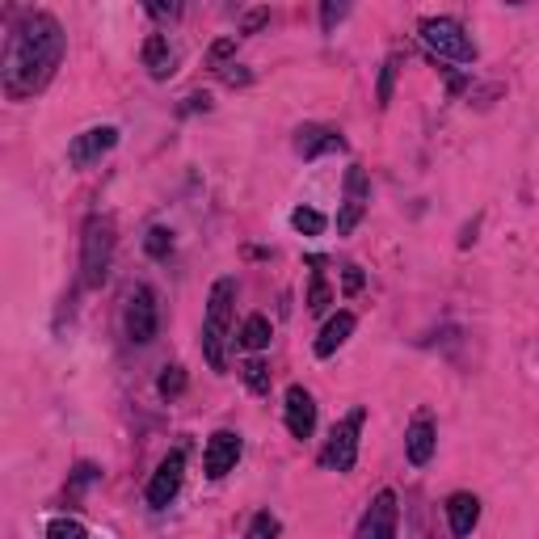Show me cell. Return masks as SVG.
I'll list each match as a JSON object with an SVG mask.
<instances>
[{"instance_id":"cell-3","label":"cell","mask_w":539,"mask_h":539,"mask_svg":"<svg viewBox=\"0 0 539 539\" xmlns=\"http://www.w3.org/2000/svg\"><path fill=\"white\" fill-rule=\"evenodd\" d=\"M114 266V219L106 215H89L85 219V236H81V283L93 291L110 278Z\"/></svg>"},{"instance_id":"cell-2","label":"cell","mask_w":539,"mask_h":539,"mask_svg":"<svg viewBox=\"0 0 539 539\" xmlns=\"http://www.w3.org/2000/svg\"><path fill=\"white\" fill-rule=\"evenodd\" d=\"M232 312H236V278H215L203 312V358L215 375H228V342H232Z\"/></svg>"},{"instance_id":"cell-21","label":"cell","mask_w":539,"mask_h":539,"mask_svg":"<svg viewBox=\"0 0 539 539\" xmlns=\"http://www.w3.org/2000/svg\"><path fill=\"white\" fill-rule=\"evenodd\" d=\"M291 228H295L299 236H321V232L329 228V219H325L321 211H312V207H295V211H291Z\"/></svg>"},{"instance_id":"cell-20","label":"cell","mask_w":539,"mask_h":539,"mask_svg":"<svg viewBox=\"0 0 539 539\" xmlns=\"http://www.w3.org/2000/svg\"><path fill=\"white\" fill-rule=\"evenodd\" d=\"M241 379H245V388L253 396H266L270 392V367L262 363V358H245V363H241Z\"/></svg>"},{"instance_id":"cell-9","label":"cell","mask_w":539,"mask_h":539,"mask_svg":"<svg viewBox=\"0 0 539 539\" xmlns=\"http://www.w3.org/2000/svg\"><path fill=\"white\" fill-rule=\"evenodd\" d=\"M118 148V127H89L81 135H72V144H68V165L72 169H93L102 156H110Z\"/></svg>"},{"instance_id":"cell-29","label":"cell","mask_w":539,"mask_h":539,"mask_svg":"<svg viewBox=\"0 0 539 539\" xmlns=\"http://www.w3.org/2000/svg\"><path fill=\"white\" fill-rule=\"evenodd\" d=\"M342 291H346V295H358V291H363V270H358V266H346V274H342Z\"/></svg>"},{"instance_id":"cell-30","label":"cell","mask_w":539,"mask_h":539,"mask_svg":"<svg viewBox=\"0 0 539 539\" xmlns=\"http://www.w3.org/2000/svg\"><path fill=\"white\" fill-rule=\"evenodd\" d=\"M232 51H236V38H219V43L211 47V64L219 68V64H224V59H228Z\"/></svg>"},{"instance_id":"cell-19","label":"cell","mask_w":539,"mask_h":539,"mask_svg":"<svg viewBox=\"0 0 539 539\" xmlns=\"http://www.w3.org/2000/svg\"><path fill=\"white\" fill-rule=\"evenodd\" d=\"M396 76H401V55H388V59H384V72H379V89H375V102H379V110H388V106H392Z\"/></svg>"},{"instance_id":"cell-13","label":"cell","mask_w":539,"mask_h":539,"mask_svg":"<svg viewBox=\"0 0 539 539\" xmlns=\"http://www.w3.org/2000/svg\"><path fill=\"white\" fill-rule=\"evenodd\" d=\"M283 417H287L291 438H312V430H316V401H312V392L299 388V384H291V388H287Z\"/></svg>"},{"instance_id":"cell-1","label":"cell","mask_w":539,"mask_h":539,"mask_svg":"<svg viewBox=\"0 0 539 539\" xmlns=\"http://www.w3.org/2000/svg\"><path fill=\"white\" fill-rule=\"evenodd\" d=\"M64 51H68V34L55 13L26 9L17 17L5 43V72H0L9 102H26V97L43 93L55 81L59 64H64Z\"/></svg>"},{"instance_id":"cell-10","label":"cell","mask_w":539,"mask_h":539,"mask_svg":"<svg viewBox=\"0 0 539 539\" xmlns=\"http://www.w3.org/2000/svg\"><path fill=\"white\" fill-rule=\"evenodd\" d=\"M396 523H401V506H396V493L392 489H379L375 502L367 506L363 523H358L354 539H396Z\"/></svg>"},{"instance_id":"cell-31","label":"cell","mask_w":539,"mask_h":539,"mask_svg":"<svg viewBox=\"0 0 539 539\" xmlns=\"http://www.w3.org/2000/svg\"><path fill=\"white\" fill-rule=\"evenodd\" d=\"M148 13L165 22V17H182V5H148Z\"/></svg>"},{"instance_id":"cell-14","label":"cell","mask_w":539,"mask_h":539,"mask_svg":"<svg viewBox=\"0 0 539 539\" xmlns=\"http://www.w3.org/2000/svg\"><path fill=\"white\" fill-rule=\"evenodd\" d=\"M434 447H438V430L426 413H417L413 417V426L405 430V455H409V464L413 468H426L430 459H434Z\"/></svg>"},{"instance_id":"cell-12","label":"cell","mask_w":539,"mask_h":539,"mask_svg":"<svg viewBox=\"0 0 539 539\" xmlns=\"http://www.w3.org/2000/svg\"><path fill=\"white\" fill-rule=\"evenodd\" d=\"M295 152L304 156V161H316V156H329V152H346V135L333 131V127H299L295 131Z\"/></svg>"},{"instance_id":"cell-16","label":"cell","mask_w":539,"mask_h":539,"mask_svg":"<svg viewBox=\"0 0 539 539\" xmlns=\"http://www.w3.org/2000/svg\"><path fill=\"white\" fill-rule=\"evenodd\" d=\"M144 68H148L152 81H169V76L177 72V51L169 47L165 34H148V43H144Z\"/></svg>"},{"instance_id":"cell-4","label":"cell","mask_w":539,"mask_h":539,"mask_svg":"<svg viewBox=\"0 0 539 539\" xmlns=\"http://www.w3.org/2000/svg\"><path fill=\"white\" fill-rule=\"evenodd\" d=\"M417 34H422V43L438 59H451V64H476L472 34L459 26L455 17H422V22H417Z\"/></svg>"},{"instance_id":"cell-5","label":"cell","mask_w":539,"mask_h":539,"mask_svg":"<svg viewBox=\"0 0 539 539\" xmlns=\"http://www.w3.org/2000/svg\"><path fill=\"white\" fill-rule=\"evenodd\" d=\"M363 422H367V409H350L342 422L329 430V443L321 451V464L333 468V472H354L358 464V434H363Z\"/></svg>"},{"instance_id":"cell-24","label":"cell","mask_w":539,"mask_h":539,"mask_svg":"<svg viewBox=\"0 0 539 539\" xmlns=\"http://www.w3.org/2000/svg\"><path fill=\"white\" fill-rule=\"evenodd\" d=\"M333 304V291H329V283H325V274L316 270L312 274V287H308V312H325Z\"/></svg>"},{"instance_id":"cell-7","label":"cell","mask_w":539,"mask_h":539,"mask_svg":"<svg viewBox=\"0 0 539 539\" xmlns=\"http://www.w3.org/2000/svg\"><path fill=\"white\" fill-rule=\"evenodd\" d=\"M371 211V177L363 165H350L346 169V194H342V211H337V236H350L363 215Z\"/></svg>"},{"instance_id":"cell-17","label":"cell","mask_w":539,"mask_h":539,"mask_svg":"<svg viewBox=\"0 0 539 539\" xmlns=\"http://www.w3.org/2000/svg\"><path fill=\"white\" fill-rule=\"evenodd\" d=\"M354 312H337V316H329L325 321V329H321V337H316V358H333L337 350H342L346 342H350V333H354Z\"/></svg>"},{"instance_id":"cell-27","label":"cell","mask_w":539,"mask_h":539,"mask_svg":"<svg viewBox=\"0 0 539 539\" xmlns=\"http://www.w3.org/2000/svg\"><path fill=\"white\" fill-rule=\"evenodd\" d=\"M346 13H350L346 5H321V30H325V34H333V26L342 22Z\"/></svg>"},{"instance_id":"cell-6","label":"cell","mask_w":539,"mask_h":539,"mask_svg":"<svg viewBox=\"0 0 539 539\" xmlns=\"http://www.w3.org/2000/svg\"><path fill=\"white\" fill-rule=\"evenodd\" d=\"M123 329L131 346H148L156 329H161V312H156V291L152 287H135L127 295V312H123Z\"/></svg>"},{"instance_id":"cell-26","label":"cell","mask_w":539,"mask_h":539,"mask_svg":"<svg viewBox=\"0 0 539 539\" xmlns=\"http://www.w3.org/2000/svg\"><path fill=\"white\" fill-rule=\"evenodd\" d=\"M278 531H283V523L270 514V510H262V514H253V527H249V539H278Z\"/></svg>"},{"instance_id":"cell-8","label":"cell","mask_w":539,"mask_h":539,"mask_svg":"<svg viewBox=\"0 0 539 539\" xmlns=\"http://www.w3.org/2000/svg\"><path fill=\"white\" fill-rule=\"evenodd\" d=\"M182 481H186V455L182 451H169L165 459H161V468L152 472V481H148V489H144V502L152 506V510H165L177 493H182Z\"/></svg>"},{"instance_id":"cell-11","label":"cell","mask_w":539,"mask_h":539,"mask_svg":"<svg viewBox=\"0 0 539 539\" xmlns=\"http://www.w3.org/2000/svg\"><path fill=\"white\" fill-rule=\"evenodd\" d=\"M241 451H245L241 434H236V430H215V434L207 438V451H203V468H207L211 481H224V476L236 468Z\"/></svg>"},{"instance_id":"cell-15","label":"cell","mask_w":539,"mask_h":539,"mask_svg":"<svg viewBox=\"0 0 539 539\" xmlns=\"http://www.w3.org/2000/svg\"><path fill=\"white\" fill-rule=\"evenodd\" d=\"M447 523H451V535H472L476 531V523H481V497L476 493H451L447 497Z\"/></svg>"},{"instance_id":"cell-18","label":"cell","mask_w":539,"mask_h":539,"mask_svg":"<svg viewBox=\"0 0 539 539\" xmlns=\"http://www.w3.org/2000/svg\"><path fill=\"white\" fill-rule=\"evenodd\" d=\"M270 337H274L270 321H266L262 312H253V316H245V325H241V333H236V342L257 354V350H266V346H270Z\"/></svg>"},{"instance_id":"cell-25","label":"cell","mask_w":539,"mask_h":539,"mask_svg":"<svg viewBox=\"0 0 539 539\" xmlns=\"http://www.w3.org/2000/svg\"><path fill=\"white\" fill-rule=\"evenodd\" d=\"M47 539H89V531H85V523H76V518H51Z\"/></svg>"},{"instance_id":"cell-22","label":"cell","mask_w":539,"mask_h":539,"mask_svg":"<svg viewBox=\"0 0 539 539\" xmlns=\"http://www.w3.org/2000/svg\"><path fill=\"white\" fill-rule=\"evenodd\" d=\"M144 253L152 257V262H165V257L173 253V232L169 228H148V236H144Z\"/></svg>"},{"instance_id":"cell-23","label":"cell","mask_w":539,"mask_h":539,"mask_svg":"<svg viewBox=\"0 0 539 539\" xmlns=\"http://www.w3.org/2000/svg\"><path fill=\"white\" fill-rule=\"evenodd\" d=\"M156 392H161L165 396V401H173V396H182L186 392V367H165L161 371V379H156Z\"/></svg>"},{"instance_id":"cell-28","label":"cell","mask_w":539,"mask_h":539,"mask_svg":"<svg viewBox=\"0 0 539 539\" xmlns=\"http://www.w3.org/2000/svg\"><path fill=\"white\" fill-rule=\"evenodd\" d=\"M266 22H270V9H249V13H245V22H241V34H257Z\"/></svg>"}]
</instances>
